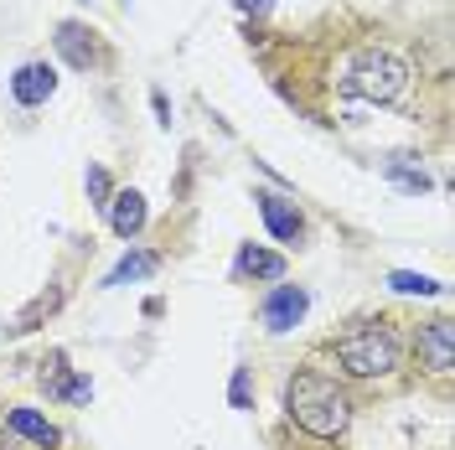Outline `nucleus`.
Wrapping results in <instances>:
<instances>
[{"mask_svg":"<svg viewBox=\"0 0 455 450\" xmlns=\"http://www.w3.org/2000/svg\"><path fill=\"white\" fill-rule=\"evenodd\" d=\"M284 414H290L295 430H306L315 440H337L352 424V398H347V389H341L337 378H326L315 367H300L284 383Z\"/></svg>","mask_w":455,"mask_h":450,"instance_id":"nucleus-1","label":"nucleus"},{"mask_svg":"<svg viewBox=\"0 0 455 450\" xmlns=\"http://www.w3.org/2000/svg\"><path fill=\"white\" fill-rule=\"evenodd\" d=\"M337 88L352 99H368V104H394L409 88V62L398 52H383V47H363V52L341 57Z\"/></svg>","mask_w":455,"mask_h":450,"instance_id":"nucleus-2","label":"nucleus"},{"mask_svg":"<svg viewBox=\"0 0 455 450\" xmlns=\"http://www.w3.org/2000/svg\"><path fill=\"white\" fill-rule=\"evenodd\" d=\"M403 358V347L398 337L383 326V321H363V326H347L337 337V363L341 373H352V378H388Z\"/></svg>","mask_w":455,"mask_h":450,"instance_id":"nucleus-3","label":"nucleus"},{"mask_svg":"<svg viewBox=\"0 0 455 450\" xmlns=\"http://www.w3.org/2000/svg\"><path fill=\"white\" fill-rule=\"evenodd\" d=\"M414 347H419V363H425L435 378H451V367H455V326L445 321V316L429 321V326H419Z\"/></svg>","mask_w":455,"mask_h":450,"instance_id":"nucleus-4","label":"nucleus"},{"mask_svg":"<svg viewBox=\"0 0 455 450\" xmlns=\"http://www.w3.org/2000/svg\"><path fill=\"white\" fill-rule=\"evenodd\" d=\"M306 306H311V295H306L300 285H275V290L264 295L259 316H264V326H269V332H295V326H300V316H306Z\"/></svg>","mask_w":455,"mask_h":450,"instance_id":"nucleus-5","label":"nucleus"},{"mask_svg":"<svg viewBox=\"0 0 455 450\" xmlns=\"http://www.w3.org/2000/svg\"><path fill=\"white\" fill-rule=\"evenodd\" d=\"M52 93H57V68L52 62H27V68H16V78H11V99H16L21 109L47 104Z\"/></svg>","mask_w":455,"mask_h":450,"instance_id":"nucleus-6","label":"nucleus"},{"mask_svg":"<svg viewBox=\"0 0 455 450\" xmlns=\"http://www.w3.org/2000/svg\"><path fill=\"white\" fill-rule=\"evenodd\" d=\"M259 218H264V228L280 238V244H295L300 238V213H295V202H284V197H275V192H264L259 197Z\"/></svg>","mask_w":455,"mask_h":450,"instance_id":"nucleus-7","label":"nucleus"},{"mask_svg":"<svg viewBox=\"0 0 455 450\" xmlns=\"http://www.w3.org/2000/svg\"><path fill=\"white\" fill-rule=\"evenodd\" d=\"M109 223H114V233L119 238H135L145 228V197L130 187V192H114L109 197Z\"/></svg>","mask_w":455,"mask_h":450,"instance_id":"nucleus-8","label":"nucleus"},{"mask_svg":"<svg viewBox=\"0 0 455 450\" xmlns=\"http://www.w3.org/2000/svg\"><path fill=\"white\" fill-rule=\"evenodd\" d=\"M233 275L238 280H284V259L280 253H264V249H254V244H243L238 249V259H233Z\"/></svg>","mask_w":455,"mask_h":450,"instance_id":"nucleus-9","label":"nucleus"},{"mask_svg":"<svg viewBox=\"0 0 455 450\" xmlns=\"http://www.w3.org/2000/svg\"><path fill=\"white\" fill-rule=\"evenodd\" d=\"M84 36L88 31L78 27V21H62V27H57V52L68 57L73 68H88V62H93V47H84Z\"/></svg>","mask_w":455,"mask_h":450,"instance_id":"nucleus-10","label":"nucleus"},{"mask_svg":"<svg viewBox=\"0 0 455 450\" xmlns=\"http://www.w3.org/2000/svg\"><path fill=\"white\" fill-rule=\"evenodd\" d=\"M5 424L16 430V435H27V440H36V446H57V430L42 414H31V409H11L5 414Z\"/></svg>","mask_w":455,"mask_h":450,"instance_id":"nucleus-11","label":"nucleus"},{"mask_svg":"<svg viewBox=\"0 0 455 450\" xmlns=\"http://www.w3.org/2000/svg\"><path fill=\"white\" fill-rule=\"evenodd\" d=\"M150 269H156V259H150V253H124V259H119V264H114L109 269V290L114 285H130V280H145V275H150Z\"/></svg>","mask_w":455,"mask_h":450,"instance_id":"nucleus-12","label":"nucleus"},{"mask_svg":"<svg viewBox=\"0 0 455 450\" xmlns=\"http://www.w3.org/2000/svg\"><path fill=\"white\" fill-rule=\"evenodd\" d=\"M398 295H440V280H429V275H414V269H394L388 275Z\"/></svg>","mask_w":455,"mask_h":450,"instance_id":"nucleus-13","label":"nucleus"},{"mask_svg":"<svg viewBox=\"0 0 455 450\" xmlns=\"http://www.w3.org/2000/svg\"><path fill=\"white\" fill-rule=\"evenodd\" d=\"M388 176H394L403 192H429V176H425V171H409L403 161H388Z\"/></svg>","mask_w":455,"mask_h":450,"instance_id":"nucleus-14","label":"nucleus"},{"mask_svg":"<svg viewBox=\"0 0 455 450\" xmlns=\"http://www.w3.org/2000/svg\"><path fill=\"white\" fill-rule=\"evenodd\" d=\"M228 398H233V409H254V389H249V367H238V373H233V383H228Z\"/></svg>","mask_w":455,"mask_h":450,"instance_id":"nucleus-15","label":"nucleus"},{"mask_svg":"<svg viewBox=\"0 0 455 450\" xmlns=\"http://www.w3.org/2000/svg\"><path fill=\"white\" fill-rule=\"evenodd\" d=\"M88 197H93V207H104V213H109V176H104V171L99 166H88Z\"/></svg>","mask_w":455,"mask_h":450,"instance_id":"nucleus-16","label":"nucleus"}]
</instances>
